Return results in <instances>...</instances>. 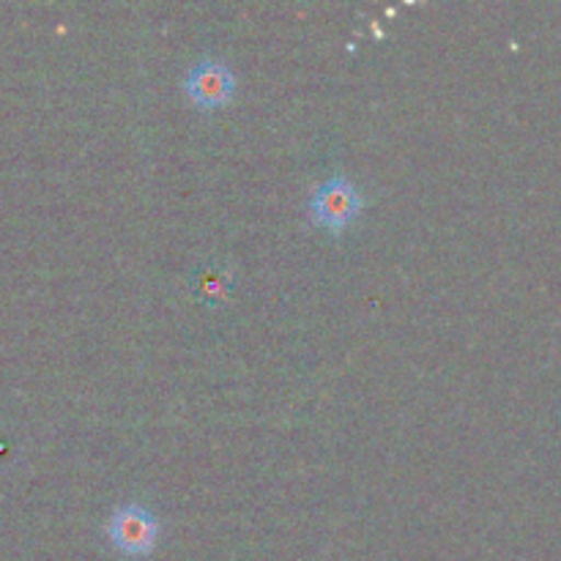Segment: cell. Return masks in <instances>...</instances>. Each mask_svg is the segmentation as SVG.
Here are the masks:
<instances>
[{"mask_svg":"<svg viewBox=\"0 0 561 561\" xmlns=\"http://www.w3.org/2000/svg\"><path fill=\"white\" fill-rule=\"evenodd\" d=\"M362 211V195L348 179L334 175V179L323 181L310 197V217L312 222L321 228L332 230V233H343L356 214Z\"/></svg>","mask_w":561,"mask_h":561,"instance_id":"1","label":"cell"},{"mask_svg":"<svg viewBox=\"0 0 561 561\" xmlns=\"http://www.w3.org/2000/svg\"><path fill=\"white\" fill-rule=\"evenodd\" d=\"M107 537L124 557H148L157 548L159 520L140 504H124L107 520Z\"/></svg>","mask_w":561,"mask_h":561,"instance_id":"2","label":"cell"},{"mask_svg":"<svg viewBox=\"0 0 561 561\" xmlns=\"http://www.w3.org/2000/svg\"><path fill=\"white\" fill-rule=\"evenodd\" d=\"M236 93V75L222 60L206 58L186 75V96L203 110L225 107Z\"/></svg>","mask_w":561,"mask_h":561,"instance_id":"3","label":"cell"}]
</instances>
